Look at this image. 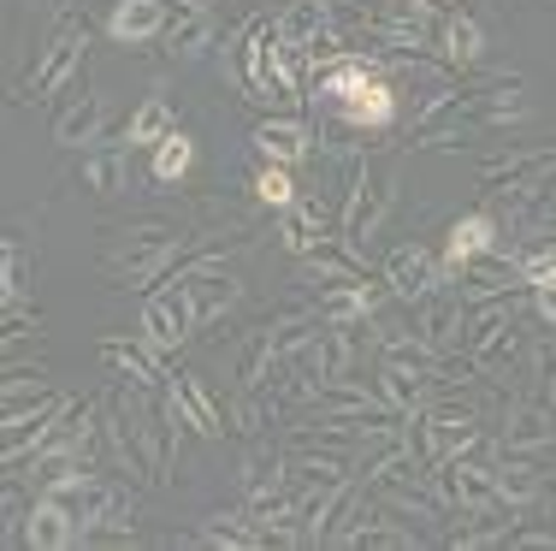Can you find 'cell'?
Masks as SVG:
<instances>
[{"label": "cell", "mask_w": 556, "mask_h": 551, "mask_svg": "<svg viewBox=\"0 0 556 551\" xmlns=\"http://www.w3.org/2000/svg\"><path fill=\"white\" fill-rule=\"evenodd\" d=\"M130 243L108 249V279L118 291H154V285H166L172 273H178L184 255H195V249H207L202 231H178V226H137L125 231Z\"/></svg>", "instance_id": "6da1fadb"}, {"label": "cell", "mask_w": 556, "mask_h": 551, "mask_svg": "<svg viewBox=\"0 0 556 551\" xmlns=\"http://www.w3.org/2000/svg\"><path fill=\"white\" fill-rule=\"evenodd\" d=\"M84 54H89V18H84V12H60L54 36L36 48L30 72H24L18 89H12V101H18V108H42L48 96H60V89L77 77Z\"/></svg>", "instance_id": "7a4b0ae2"}, {"label": "cell", "mask_w": 556, "mask_h": 551, "mask_svg": "<svg viewBox=\"0 0 556 551\" xmlns=\"http://www.w3.org/2000/svg\"><path fill=\"white\" fill-rule=\"evenodd\" d=\"M396 208V173H379L367 178V154H355L350 161V190H343V226H338V243L350 249V255L367 261V243H374V231L386 226V214Z\"/></svg>", "instance_id": "3957f363"}, {"label": "cell", "mask_w": 556, "mask_h": 551, "mask_svg": "<svg viewBox=\"0 0 556 551\" xmlns=\"http://www.w3.org/2000/svg\"><path fill=\"white\" fill-rule=\"evenodd\" d=\"M101 444L113 456V475H130V487H154L161 492V468H154V451L137 427V398L130 391H108V410H101Z\"/></svg>", "instance_id": "277c9868"}, {"label": "cell", "mask_w": 556, "mask_h": 551, "mask_svg": "<svg viewBox=\"0 0 556 551\" xmlns=\"http://www.w3.org/2000/svg\"><path fill=\"white\" fill-rule=\"evenodd\" d=\"M515 297L503 303H480L468 314V338H462V356H468L480 374H503L515 356H521V326H515Z\"/></svg>", "instance_id": "5b68a950"}, {"label": "cell", "mask_w": 556, "mask_h": 551, "mask_svg": "<svg viewBox=\"0 0 556 551\" xmlns=\"http://www.w3.org/2000/svg\"><path fill=\"white\" fill-rule=\"evenodd\" d=\"M408 427H415V451H420V463H444V456H456L462 444L480 433V415L473 410H462V403H439L432 398L420 415H408Z\"/></svg>", "instance_id": "8992f818"}, {"label": "cell", "mask_w": 556, "mask_h": 551, "mask_svg": "<svg viewBox=\"0 0 556 551\" xmlns=\"http://www.w3.org/2000/svg\"><path fill=\"white\" fill-rule=\"evenodd\" d=\"M65 410H72V398L65 391H54V398L42 403V410H24V415H12V422H0L7 427V475H18V468H30L36 456L54 444V433L65 422Z\"/></svg>", "instance_id": "52a82bcc"}, {"label": "cell", "mask_w": 556, "mask_h": 551, "mask_svg": "<svg viewBox=\"0 0 556 551\" xmlns=\"http://www.w3.org/2000/svg\"><path fill=\"white\" fill-rule=\"evenodd\" d=\"M497 444L515 456H539L556 444V410L545 398H509L497 415Z\"/></svg>", "instance_id": "ba28073f"}, {"label": "cell", "mask_w": 556, "mask_h": 551, "mask_svg": "<svg viewBox=\"0 0 556 551\" xmlns=\"http://www.w3.org/2000/svg\"><path fill=\"white\" fill-rule=\"evenodd\" d=\"M415 338H420V345H432L439 356H456L462 338H468V303H462V291L439 285L432 297H420V303H415Z\"/></svg>", "instance_id": "9c48e42d"}, {"label": "cell", "mask_w": 556, "mask_h": 551, "mask_svg": "<svg viewBox=\"0 0 556 551\" xmlns=\"http://www.w3.org/2000/svg\"><path fill=\"white\" fill-rule=\"evenodd\" d=\"M142 345L161 350V356H178L184 345H190L195 321H190V303H184L178 285H166V291H149V303H142Z\"/></svg>", "instance_id": "30bf717a"}, {"label": "cell", "mask_w": 556, "mask_h": 551, "mask_svg": "<svg viewBox=\"0 0 556 551\" xmlns=\"http://www.w3.org/2000/svg\"><path fill=\"white\" fill-rule=\"evenodd\" d=\"M450 279H456V291H462V303H468V309L503 303V297H515V291L527 285V279H521V267H515V255H497V249L473 255L468 267H456Z\"/></svg>", "instance_id": "8fae6325"}, {"label": "cell", "mask_w": 556, "mask_h": 551, "mask_svg": "<svg viewBox=\"0 0 556 551\" xmlns=\"http://www.w3.org/2000/svg\"><path fill=\"white\" fill-rule=\"evenodd\" d=\"M386 279H391V291L403 297V303H420V297H432L439 285H450V267H444L439 249L403 243V249H391V255H386Z\"/></svg>", "instance_id": "7c38bea8"}, {"label": "cell", "mask_w": 556, "mask_h": 551, "mask_svg": "<svg viewBox=\"0 0 556 551\" xmlns=\"http://www.w3.org/2000/svg\"><path fill=\"white\" fill-rule=\"evenodd\" d=\"M338 226H343V214H332V202H314V196H296L278 214V238H285V249H296V255H314L320 243H332Z\"/></svg>", "instance_id": "4fadbf2b"}, {"label": "cell", "mask_w": 556, "mask_h": 551, "mask_svg": "<svg viewBox=\"0 0 556 551\" xmlns=\"http://www.w3.org/2000/svg\"><path fill=\"white\" fill-rule=\"evenodd\" d=\"M77 540H84V522H77V510L65 504V498L36 492L30 516H24V546H36V551H72Z\"/></svg>", "instance_id": "5bb4252c"}, {"label": "cell", "mask_w": 556, "mask_h": 551, "mask_svg": "<svg viewBox=\"0 0 556 551\" xmlns=\"http://www.w3.org/2000/svg\"><path fill=\"white\" fill-rule=\"evenodd\" d=\"M130 142H125V130L118 137H101L96 149H84V166H77V190H89V196H118L130 184Z\"/></svg>", "instance_id": "9a60e30c"}, {"label": "cell", "mask_w": 556, "mask_h": 551, "mask_svg": "<svg viewBox=\"0 0 556 551\" xmlns=\"http://www.w3.org/2000/svg\"><path fill=\"white\" fill-rule=\"evenodd\" d=\"M166 398H172V410H178V422L190 433H202V439H225V433H231L225 410L214 403V391H207L195 374H172L166 379Z\"/></svg>", "instance_id": "2e32d148"}, {"label": "cell", "mask_w": 556, "mask_h": 551, "mask_svg": "<svg viewBox=\"0 0 556 551\" xmlns=\"http://www.w3.org/2000/svg\"><path fill=\"white\" fill-rule=\"evenodd\" d=\"M308 410H314V415H355V422H396V410L379 398V386L367 391V386H355L350 374H343V379H326L320 398H314Z\"/></svg>", "instance_id": "e0dca14e"}, {"label": "cell", "mask_w": 556, "mask_h": 551, "mask_svg": "<svg viewBox=\"0 0 556 551\" xmlns=\"http://www.w3.org/2000/svg\"><path fill=\"white\" fill-rule=\"evenodd\" d=\"M249 142H255L261 161L290 166V173H296V166L314 154V130L302 125V120H261L255 130H249Z\"/></svg>", "instance_id": "ac0fdd59"}, {"label": "cell", "mask_w": 556, "mask_h": 551, "mask_svg": "<svg viewBox=\"0 0 556 551\" xmlns=\"http://www.w3.org/2000/svg\"><path fill=\"white\" fill-rule=\"evenodd\" d=\"M101 362L118 367V379L125 386H142V391H154V386H166L172 379V356H161V350H149V345H125V338H101Z\"/></svg>", "instance_id": "d6986e66"}, {"label": "cell", "mask_w": 556, "mask_h": 551, "mask_svg": "<svg viewBox=\"0 0 556 551\" xmlns=\"http://www.w3.org/2000/svg\"><path fill=\"white\" fill-rule=\"evenodd\" d=\"M166 12H172V0H113L108 36L118 48H142L154 36H166Z\"/></svg>", "instance_id": "ffe728a7"}, {"label": "cell", "mask_w": 556, "mask_h": 551, "mask_svg": "<svg viewBox=\"0 0 556 551\" xmlns=\"http://www.w3.org/2000/svg\"><path fill=\"white\" fill-rule=\"evenodd\" d=\"M379 398L408 422V415H420L432 398H444V379L415 374V367H396V362H379Z\"/></svg>", "instance_id": "44dd1931"}, {"label": "cell", "mask_w": 556, "mask_h": 551, "mask_svg": "<svg viewBox=\"0 0 556 551\" xmlns=\"http://www.w3.org/2000/svg\"><path fill=\"white\" fill-rule=\"evenodd\" d=\"M485 249H497V214L492 208H473V214H462L456 226L444 231V267L456 273V267H468L473 255H485Z\"/></svg>", "instance_id": "7402d4cb"}, {"label": "cell", "mask_w": 556, "mask_h": 551, "mask_svg": "<svg viewBox=\"0 0 556 551\" xmlns=\"http://www.w3.org/2000/svg\"><path fill=\"white\" fill-rule=\"evenodd\" d=\"M362 273H367V261L350 255V249L332 238V243L314 249V255H302L296 285H320V291H338V285H362Z\"/></svg>", "instance_id": "603a6c76"}, {"label": "cell", "mask_w": 556, "mask_h": 551, "mask_svg": "<svg viewBox=\"0 0 556 551\" xmlns=\"http://www.w3.org/2000/svg\"><path fill=\"white\" fill-rule=\"evenodd\" d=\"M439 60L456 65V72H468V65L485 60V30H480V18H473V12H462V7L444 12V24H439Z\"/></svg>", "instance_id": "cb8c5ba5"}, {"label": "cell", "mask_w": 556, "mask_h": 551, "mask_svg": "<svg viewBox=\"0 0 556 551\" xmlns=\"http://www.w3.org/2000/svg\"><path fill=\"white\" fill-rule=\"evenodd\" d=\"M492 480H497L503 504H509L515 516H521V510H533V504H539V492H545V468H533L527 456H515V451H497Z\"/></svg>", "instance_id": "d4e9b609"}, {"label": "cell", "mask_w": 556, "mask_h": 551, "mask_svg": "<svg viewBox=\"0 0 556 551\" xmlns=\"http://www.w3.org/2000/svg\"><path fill=\"white\" fill-rule=\"evenodd\" d=\"M101 125H108V101H101L96 89H84V96L54 120V142L60 149H84V142H101Z\"/></svg>", "instance_id": "484cf974"}, {"label": "cell", "mask_w": 556, "mask_h": 551, "mask_svg": "<svg viewBox=\"0 0 556 551\" xmlns=\"http://www.w3.org/2000/svg\"><path fill=\"white\" fill-rule=\"evenodd\" d=\"M278 36H290V42H320L326 30H338V0H290L285 12H278Z\"/></svg>", "instance_id": "4316f807"}, {"label": "cell", "mask_w": 556, "mask_h": 551, "mask_svg": "<svg viewBox=\"0 0 556 551\" xmlns=\"http://www.w3.org/2000/svg\"><path fill=\"white\" fill-rule=\"evenodd\" d=\"M214 36H219L214 12H178V18L166 24L161 48H166V60H202L207 48H214Z\"/></svg>", "instance_id": "83f0119b"}, {"label": "cell", "mask_w": 556, "mask_h": 551, "mask_svg": "<svg viewBox=\"0 0 556 551\" xmlns=\"http://www.w3.org/2000/svg\"><path fill=\"white\" fill-rule=\"evenodd\" d=\"M285 468H290V456L278 451L273 439H255L249 444V456H243V498L249 492H267V487H285Z\"/></svg>", "instance_id": "f1b7e54d"}, {"label": "cell", "mask_w": 556, "mask_h": 551, "mask_svg": "<svg viewBox=\"0 0 556 551\" xmlns=\"http://www.w3.org/2000/svg\"><path fill=\"white\" fill-rule=\"evenodd\" d=\"M172 130H178L172 108H166L161 96H149V101H137V108H130V120H125V142H130V149H154V142L172 137Z\"/></svg>", "instance_id": "f546056e"}, {"label": "cell", "mask_w": 556, "mask_h": 551, "mask_svg": "<svg viewBox=\"0 0 556 551\" xmlns=\"http://www.w3.org/2000/svg\"><path fill=\"white\" fill-rule=\"evenodd\" d=\"M195 540L202 546H231V551H255V546H267L261 540V528L249 516H231V510H214V516L195 528Z\"/></svg>", "instance_id": "4dcf8cb0"}, {"label": "cell", "mask_w": 556, "mask_h": 551, "mask_svg": "<svg viewBox=\"0 0 556 551\" xmlns=\"http://www.w3.org/2000/svg\"><path fill=\"white\" fill-rule=\"evenodd\" d=\"M130 540H137V492L125 487V492H118V504L84 534V546H130Z\"/></svg>", "instance_id": "1f68e13d"}, {"label": "cell", "mask_w": 556, "mask_h": 551, "mask_svg": "<svg viewBox=\"0 0 556 551\" xmlns=\"http://www.w3.org/2000/svg\"><path fill=\"white\" fill-rule=\"evenodd\" d=\"M195 166V137L190 130H172V137L154 142V184H184Z\"/></svg>", "instance_id": "d6a6232c"}, {"label": "cell", "mask_w": 556, "mask_h": 551, "mask_svg": "<svg viewBox=\"0 0 556 551\" xmlns=\"http://www.w3.org/2000/svg\"><path fill=\"white\" fill-rule=\"evenodd\" d=\"M0 303H30V249L18 231H7V273H0Z\"/></svg>", "instance_id": "836d02e7"}, {"label": "cell", "mask_w": 556, "mask_h": 551, "mask_svg": "<svg viewBox=\"0 0 556 551\" xmlns=\"http://www.w3.org/2000/svg\"><path fill=\"white\" fill-rule=\"evenodd\" d=\"M249 196H255L261 208H273V214H285V208L296 202V178H290V166L261 161V173L249 178Z\"/></svg>", "instance_id": "e575fe53"}, {"label": "cell", "mask_w": 556, "mask_h": 551, "mask_svg": "<svg viewBox=\"0 0 556 551\" xmlns=\"http://www.w3.org/2000/svg\"><path fill=\"white\" fill-rule=\"evenodd\" d=\"M118 492H125V487H118V480H108V475H89V480H84V492L72 498V510H77V522H84V534L118 504Z\"/></svg>", "instance_id": "d590c367"}, {"label": "cell", "mask_w": 556, "mask_h": 551, "mask_svg": "<svg viewBox=\"0 0 556 551\" xmlns=\"http://www.w3.org/2000/svg\"><path fill=\"white\" fill-rule=\"evenodd\" d=\"M350 546H362V551H408L415 546V528H391V522L367 516L362 528L350 534Z\"/></svg>", "instance_id": "8d00e7d4"}, {"label": "cell", "mask_w": 556, "mask_h": 551, "mask_svg": "<svg viewBox=\"0 0 556 551\" xmlns=\"http://www.w3.org/2000/svg\"><path fill=\"white\" fill-rule=\"evenodd\" d=\"M36 333H42V309H36V303H12L7 314H0V338H7V345L36 338Z\"/></svg>", "instance_id": "74e56055"}, {"label": "cell", "mask_w": 556, "mask_h": 551, "mask_svg": "<svg viewBox=\"0 0 556 551\" xmlns=\"http://www.w3.org/2000/svg\"><path fill=\"white\" fill-rule=\"evenodd\" d=\"M48 398H54V379H48V386H12V391H0V422H12V415H24V410H42Z\"/></svg>", "instance_id": "f35d334b"}, {"label": "cell", "mask_w": 556, "mask_h": 551, "mask_svg": "<svg viewBox=\"0 0 556 551\" xmlns=\"http://www.w3.org/2000/svg\"><path fill=\"white\" fill-rule=\"evenodd\" d=\"M533 374H539V391H551V379H556V338L533 345Z\"/></svg>", "instance_id": "ab89813d"}, {"label": "cell", "mask_w": 556, "mask_h": 551, "mask_svg": "<svg viewBox=\"0 0 556 551\" xmlns=\"http://www.w3.org/2000/svg\"><path fill=\"white\" fill-rule=\"evenodd\" d=\"M12 386H48V367H24V362H7V379H0V391Z\"/></svg>", "instance_id": "60d3db41"}, {"label": "cell", "mask_w": 556, "mask_h": 551, "mask_svg": "<svg viewBox=\"0 0 556 551\" xmlns=\"http://www.w3.org/2000/svg\"><path fill=\"white\" fill-rule=\"evenodd\" d=\"M533 309H539V321H551V326H556V279L533 285Z\"/></svg>", "instance_id": "b9f144b4"}, {"label": "cell", "mask_w": 556, "mask_h": 551, "mask_svg": "<svg viewBox=\"0 0 556 551\" xmlns=\"http://www.w3.org/2000/svg\"><path fill=\"white\" fill-rule=\"evenodd\" d=\"M509 546H556V528H509Z\"/></svg>", "instance_id": "7bdbcfd3"}, {"label": "cell", "mask_w": 556, "mask_h": 551, "mask_svg": "<svg viewBox=\"0 0 556 551\" xmlns=\"http://www.w3.org/2000/svg\"><path fill=\"white\" fill-rule=\"evenodd\" d=\"M178 12H214V0H172Z\"/></svg>", "instance_id": "ee69618b"}, {"label": "cell", "mask_w": 556, "mask_h": 551, "mask_svg": "<svg viewBox=\"0 0 556 551\" xmlns=\"http://www.w3.org/2000/svg\"><path fill=\"white\" fill-rule=\"evenodd\" d=\"M420 7H439V12H450V0H420Z\"/></svg>", "instance_id": "f6af8a7d"}, {"label": "cell", "mask_w": 556, "mask_h": 551, "mask_svg": "<svg viewBox=\"0 0 556 551\" xmlns=\"http://www.w3.org/2000/svg\"><path fill=\"white\" fill-rule=\"evenodd\" d=\"M545 403H551V410H556V379H551V391H545Z\"/></svg>", "instance_id": "bcb514c9"}]
</instances>
